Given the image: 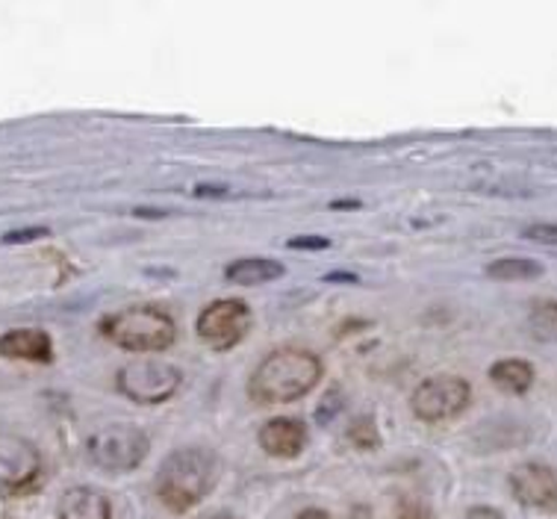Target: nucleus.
I'll return each mask as SVG.
<instances>
[{"label":"nucleus","mask_w":557,"mask_h":519,"mask_svg":"<svg viewBox=\"0 0 557 519\" xmlns=\"http://www.w3.org/2000/svg\"><path fill=\"white\" fill-rule=\"evenodd\" d=\"M510 487L528 508L557 510V469L546 464H519L510 472Z\"/></svg>","instance_id":"9"},{"label":"nucleus","mask_w":557,"mask_h":519,"mask_svg":"<svg viewBox=\"0 0 557 519\" xmlns=\"http://www.w3.org/2000/svg\"><path fill=\"white\" fill-rule=\"evenodd\" d=\"M284 263H277L272 257H239L224 269V277L239 286H260L284 277Z\"/></svg>","instance_id":"13"},{"label":"nucleus","mask_w":557,"mask_h":519,"mask_svg":"<svg viewBox=\"0 0 557 519\" xmlns=\"http://www.w3.org/2000/svg\"><path fill=\"white\" fill-rule=\"evenodd\" d=\"M348 440L355 443L357 448H375L381 440H377V431H375V422L372 419H355L351 428H348Z\"/></svg>","instance_id":"17"},{"label":"nucleus","mask_w":557,"mask_h":519,"mask_svg":"<svg viewBox=\"0 0 557 519\" xmlns=\"http://www.w3.org/2000/svg\"><path fill=\"white\" fill-rule=\"evenodd\" d=\"M0 357L27 360V363H51L53 343L39 328H15L0 336Z\"/></svg>","instance_id":"11"},{"label":"nucleus","mask_w":557,"mask_h":519,"mask_svg":"<svg viewBox=\"0 0 557 519\" xmlns=\"http://www.w3.org/2000/svg\"><path fill=\"white\" fill-rule=\"evenodd\" d=\"M203 346L213 351H227V348L239 346L245 334L251 331V310L239 298H219L213 305H207L198 316L195 325Z\"/></svg>","instance_id":"7"},{"label":"nucleus","mask_w":557,"mask_h":519,"mask_svg":"<svg viewBox=\"0 0 557 519\" xmlns=\"http://www.w3.org/2000/svg\"><path fill=\"white\" fill-rule=\"evenodd\" d=\"M469 398H472L469 381L457 375H440L428 378L416 387L410 408H413L416 419H422L428 425H436V422H448V419L460 417L469 408Z\"/></svg>","instance_id":"6"},{"label":"nucleus","mask_w":557,"mask_h":519,"mask_svg":"<svg viewBox=\"0 0 557 519\" xmlns=\"http://www.w3.org/2000/svg\"><path fill=\"white\" fill-rule=\"evenodd\" d=\"M257 440H260V448H263L265 455H272V458L281 460H293L305 452L307 428L301 419L274 417L269 419V422H263Z\"/></svg>","instance_id":"10"},{"label":"nucleus","mask_w":557,"mask_h":519,"mask_svg":"<svg viewBox=\"0 0 557 519\" xmlns=\"http://www.w3.org/2000/svg\"><path fill=\"white\" fill-rule=\"evenodd\" d=\"M207 519H239V517H234V514H213V517H207Z\"/></svg>","instance_id":"24"},{"label":"nucleus","mask_w":557,"mask_h":519,"mask_svg":"<svg viewBox=\"0 0 557 519\" xmlns=\"http://www.w3.org/2000/svg\"><path fill=\"white\" fill-rule=\"evenodd\" d=\"M525 239L540 245H557V224L552 222H537V224H528L525 231H522Z\"/></svg>","instance_id":"18"},{"label":"nucleus","mask_w":557,"mask_h":519,"mask_svg":"<svg viewBox=\"0 0 557 519\" xmlns=\"http://www.w3.org/2000/svg\"><path fill=\"white\" fill-rule=\"evenodd\" d=\"M528 328L543 343H557V301H534L528 310Z\"/></svg>","instance_id":"16"},{"label":"nucleus","mask_w":557,"mask_h":519,"mask_svg":"<svg viewBox=\"0 0 557 519\" xmlns=\"http://www.w3.org/2000/svg\"><path fill=\"white\" fill-rule=\"evenodd\" d=\"M398 519H434V514H431V508L422 505V502L405 499L398 505Z\"/></svg>","instance_id":"19"},{"label":"nucleus","mask_w":557,"mask_h":519,"mask_svg":"<svg viewBox=\"0 0 557 519\" xmlns=\"http://www.w3.org/2000/svg\"><path fill=\"white\" fill-rule=\"evenodd\" d=\"M298 519H331V517H327V514H324V510H319V508H307V510H301V514H298Z\"/></svg>","instance_id":"23"},{"label":"nucleus","mask_w":557,"mask_h":519,"mask_svg":"<svg viewBox=\"0 0 557 519\" xmlns=\"http://www.w3.org/2000/svg\"><path fill=\"white\" fill-rule=\"evenodd\" d=\"M181 369L162 360V357H133L127 360L119 375L115 387L136 405H162L181 390Z\"/></svg>","instance_id":"4"},{"label":"nucleus","mask_w":557,"mask_h":519,"mask_svg":"<svg viewBox=\"0 0 557 519\" xmlns=\"http://www.w3.org/2000/svg\"><path fill=\"white\" fill-rule=\"evenodd\" d=\"M490 381H493L502 393H507V396H519V393H525V390L534 384V367L525 363V360H517V357H507V360L493 363V369H490Z\"/></svg>","instance_id":"14"},{"label":"nucleus","mask_w":557,"mask_h":519,"mask_svg":"<svg viewBox=\"0 0 557 519\" xmlns=\"http://www.w3.org/2000/svg\"><path fill=\"white\" fill-rule=\"evenodd\" d=\"M543 275V265L531 257H498L486 265V277L493 281H531Z\"/></svg>","instance_id":"15"},{"label":"nucleus","mask_w":557,"mask_h":519,"mask_svg":"<svg viewBox=\"0 0 557 519\" xmlns=\"http://www.w3.org/2000/svg\"><path fill=\"white\" fill-rule=\"evenodd\" d=\"M101 328L110 343L124 351H133V355H160L177 336L172 316L151 305L124 307L110 319H103Z\"/></svg>","instance_id":"3"},{"label":"nucleus","mask_w":557,"mask_h":519,"mask_svg":"<svg viewBox=\"0 0 557 519\" xmlns=\"http://www.w3.org/2000/svg\"><path fill=\"white\" fill-rule=\"evenodd\" d=\"M286 245L289 248H305V251H322V248L331 245V239H324V236H295Z\"/></svg>","instance_id":"21"},{"label":"nucleus","mask_w":557,"mask_h":519,"mask_svg":"<svg viewBox=\"0 0 557 519\" xmlns=\"http://www.w3.org/2000/svg\"><path fill=\"white\" fill-rule=\"evenodd\" d=\"M89 458L110 472H131L148 458L151 440L133 425H107L89 437Z\"/></svg>","instance_id":"5"},{"label":"nucleus","mask_w":557,"mask_h":519,"mask_svg":"<svg viewBox=\"0 0 557 519\" xmlns=\"http://www.w3.org/2000/svg\"><path fill=\"white\" fill-rule=\"evenodd\" d=\"M324 375L322 360L307 348H277L251 372L248 396L257 405H289L319 387Z\"/></svg>","instance_id":"1"},{"label":"nucleus","mask_w":557,"mask_h":519,"mask_svg":"<svg viewBox=\"0 0 557 519\" xmlns=\"http://www.w3.org/2000/svg\"><path fill=\"white\" fill-rule=\"evenodd\" d=\"M219 481V458L210 448L186 446L162 460L157 472V496L169 510L183 514L215 487Z\"/></svg>","instance_id":"2"},{"label":"nucleus","mask_w":557,"mask_h":519,"mask_svg":"<svg viewBox=\"0 0 557 519\" xmlns=\"http://www.w3.org/2000/svg\"><path fill=\"white\" fill-rule=\"evenodd\" d=\"M41 236H48L45 227H27V231H10V234H3L0 243H33V239H41Z\"/></svg>","instance_id":"20"},{"label":"nucleus","mask_w":557,"mask_h":519,"mask_svg":"<svg viewBox=\"0 0 557 519\" xmlns=\"http://www.w3.org/2000/svg\"><path fill=\"white\" fill-rule=\"evenodd\" d=\"M41 455L30 440L0 431V487L24 490L39 479Z\"/></svg>","instance_id":"8"},{"label":"nucleus","mask_w":557,"mask_h":519,"mask_svg":"<svg viewBox=\"0 0 557 519\" xmlns=\"http://www.w3.org/2000/svg\"><path fill=\"white\" fill-rule=\"evenodd\" d=\"M467 519H502V514H498L496 508H484V505H478V508L469 510Z\"/></svg>","instance_id":"22"},{"label":"nucleus","mask_w":557,"mask_h":519,"mask_svg":"<svg viewBox=\"0 0 557 519\" xmlns=\"http://www.w3.org/2000/svg\"><path fill=\"white\" fill-rule=\"evenodd\" d=\"M60 519H112L110 499L95 487L65 490L60 499Z\"/></svg>","instance_id":"12"}]
</instances>
